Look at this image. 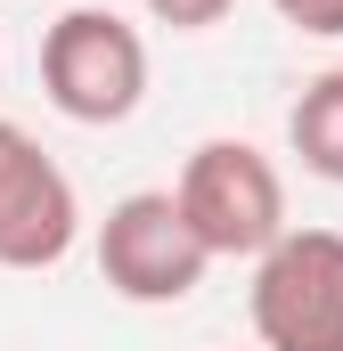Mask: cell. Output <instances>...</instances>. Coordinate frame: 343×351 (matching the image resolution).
<instances>
[{"label": "cell", "mask_w": 343, "mask_h": 351, "mask_svg": "<svg viewBox=\"0 0 343 351\" xmlns=\"http://www.w3.org/2000/svg\"><path fill=\"white\" fill-rule=\"evenodd\" d=\"M74 229L82 204L58 156L25 123H0V269H58L74 254Z\"/></svg>", "instance_id": "5b68a950"}, {"label": "cell", "mask_w": 343, "mask_h": 351, "mask_svg": "<svg viewBox=\"0 0 343 351\" xmlns=\"http://www.w3.org/2000/svg\"><path fill=\"white\" fill-rule=\"evenodd\" d=\"M261 351H343V229H286L254 254Z\"/></svg>", "instance_id": "3957f363"}, {"label": "cell", "mask_w": 343, "mask_h": 351, "mask_svg": "<svg viewBox=\"0 0 343 351\" xmlns=\"http://www.w3.org/2000/svg\"><path fill=\"white\" fill-rule=\"evenodd\" d=\"M286 139H294L303 172H319V180L343 188V66H327V74L303 82L294 114H286Z\"/></svg>", "instance_id": "8992f818"}, {"label": "cell", "mask_w": 343, "mask_h": 351, "mask_svg": "<svg viewBox=\"0 0 343 351\" xmlns=\"http://www.w3.org/2000/svg\"><path fill=\"white\" fill-rule=\"evenodd\" d=\"M237 0H147V16L172 25V33H204V25H221Z\"/></svg>", "instance_id": "52a82bcc"}, {"label": "cell", "mask_w": 343, "mask_h": 351, "mask_svg": "<svg viewBox=\"0 0 343 351\" xmlns=\"http://www.w3.org/2000/svg\"><path fill=\"white\" fill-rule=\"evenodd\" d=\"M294 33H319V41H335L343 33V0H270Z\"/></svg>", "instance_id": "ba28073f"}, {"label": "cell", "mask_w": 343, "mask_h": 351, "mask_svg": "<svg viewBox=\"0 0 343 351\" xmlns=\"http://www.w3.org/2000/svg\"><path fill=\"white\" fill-rule=\"evenodd\" d=\"M204 269H213V254L180 221L172 188H139L98 221V278L123 302H188L204 286Z\"/></svg>", "instance_id": "277c9868"}, {"label": "cell", "mask_w": 343, "mask_h": 351, "mask_svg": "<svg viewBox=\"0 0 343 351\" xmlns=\"http://www.w3.org/2000/svg\"><path fill=\"white\" fill-rule=\"evenodd\" d=\"M41 90L66 123H131L147 98V41L139 25H123L115 8H66L41 33Z\"/></svg>", "instance_id": "7a4b0ae2"}, {"label": "cell", "mask_w": 343, "mask_h": 351, "mask_svg": "<svg viewBox=\"0 0 343 351\" xmlns=\"http://www.w3.org/2000/svg\"><path fill=\"white\" fill-rule=\"evenodd\" d=\"M172 204H180V221L196 229V245L213 262H254L286 237V180L254 139H204L180 164Z\"/></svg>", "instance_id": "6da1fadb"}]
</instances>
